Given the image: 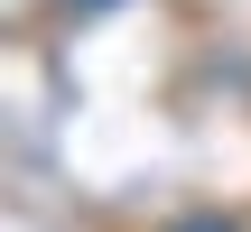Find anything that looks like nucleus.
I'll return each instance as SVG.
<instances>
[{
  "label": "nucleus",
  "instance_id": "nucleus-1",
  "mask_svg": "<svg viewBox=\"0 0 251 232\" xmlns=\"http://www.w3.org/2000/svg\"><path fill=\"white\" fill-rule=\"evenodd\" d=\"M177 232H233V223H205V214H196V223H177Z\"/></svg>",
  "mask_w": 251,
  "mask_h": 232
}]
</instances>
